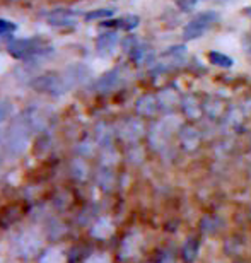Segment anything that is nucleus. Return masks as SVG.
I'll return each instance as SVG.
<instances>
[{"mask_svg": "<svg viewBox=\"0 0 251 263\" xmlns=\"http://www.w3.org/2000/svg\"><path fill=\"white\" fill-rule=\"evenodd\" d=\"M9 55L15 60L31 62L41 57L53 53V46L46 41L43 36H33V38H12L7 45Z\"/></svg>", "mask_w": 251, "mask_h": 263, "instance_id": "f257e3e1", "label": "nucleus"}, {"mask_svg": "<svg viewBox=\"0 0 251 263\" xmlns=\"http://www.w3.org/2000/svg\"><path fill=\"white\" fill-rule=\"evenodd\" d=\"M217 21H219V15L217 12H214V10H205V12L197 14L195 17L186 24V28L183 29V38L186 41L202 38Z\"/></svg>", "mask_w": 251, "mask_h": 263, "instance_id": "f03ea898", "label": "nucleus"}, {"mask_svg": "<svg viewBox=\"0 0 251 263\" xmlns=\"http://www.w3.org/2000/svg\"><path fill=\"white\" fill-rule=\"evenodd\" d=\"M33 87L40 92H48V94H60L64 91V79L59 73L48 72L43 76L36 77L33 81Z\"/></svg>", "mask_w": 251, "mask_h": 263, "instance_id": "7ed1b4c3", "label": "nucleus"}, {"mask_svg": "<svg viewBox=\"0 0 251 263\" xmlns=\"http://www.w3.org/2000/svg\"><path fill=\"white\" fill-rule=\"evenodd\" d=\"M140 19L137 15H123V17L118 19H106L103 21L101 26L103 28H109V29H122V31H132L139 26Z\"/></svg>", "mask_w": 251, "mask_h": 263, "instance_id": "20e7f679", "label": "nucleus"}, {"mask_svg": "<svg viewBox=\"0 0 251 263\" xmlns=\"http://www.w3.org/2000/svg\"><path fill=\"white\" fill-rule=\"evenodd\" d=\"M72 14H74L72 10H55L50 14L48 24L55 26V28H72V26H75V21L70 17Z\"/></svg>", "mask_w": 251, "mask_h": 263, "instance_id": "39448f33", "label": "nucleus"}, {"mask_svg": "<svg viewBox=\"0 0 251 263\" xmlns=\"http://www.w3.org/2000/svg\"><path fill=\"white\" fill-rule=\"evenodd\" d=\"M117 34L114 33H104L98 38V50L104 53V51H111L114 48V45H117Z\"/></svg>", "mask_w": 251, "mask_h": 263, "instance_id": "423d86ee", "label": "nucleus"}, {"mask_svg": "<svg viewBox=\"0 0 251 263\" xmlns=\"http://www.w3.org/2000/svg\"><path fill=\"white\" fill-rule=\"evenodd\" d=\"M113 15V9H94V10H89V12L84 15V19L87 23L91 21H106Z\"/></svg>", "mask_w": 251, "mask_h": 263, "instance_id": "0eeeda50", "label": "nucleus"}, {"mask_svg": "<svg viewBox=\"0 0 251 263\" xmlns=\"http://www.w3.org/2000/svg\"><path fill=\"white\" fill-rule=\"evenodd\" d=\"M208 60H210V64L217 65V67H224V68H229L234 64L231 57L219 53V51H210V53H208Z\"/></svg>", "mask_w": 251, "mask_h": 263, "instance_id": "6e6552de", "label": "nucleus"}, {"mask_svg": "<svg viewBox=\"0 0 251 263\" xmlns=\"http://www.w3.org/2000/svg\"><path fill=\"white\" fill-rule=\"evenodd\" d=\"M15 31H17V24L9 19L0 17V36H4V38H9L10 36V38H12Z\"/></svg>", "mask_w": 251, "mask_h": 263, "instance_id": "1a4fd4ad", "label": "nucleus"}, {"mask_svg": "<svg viewBox=\"0 0 251 263\" xmlns=\"http://www.w3.org/2000/svg\"><path fill=\"white\" fill-rule=\"evenodd\" d=\"M197 4H198V0H178V2H176L178 7H180L181 10H185V12L191 10Z\"/></svg>", "mask_w": 251, "mask_h": 263, "instance_id": "9d476101", "label": "nucleus"}, {"mask_svg": "<svg viewBox=\"0 0 251 263\" xmlns=\"http://www.w3.org/2000/svg\"><path fill=\"white\" fill-rule=\"evenodd\" d=\"M9 113V106H5V104H0V122H4L5 117H7Z\"/></svg>", "mask_w": 251, "mask_h": 263, "instance_id": "9b49d317", "label": "nucleus"}, {"mask_svg": "<svg viewBox=\"0 0 251 263\" xmlns=\"http://www.w3.org/2000/svg\"><path fill=\"white\" fill-rule=\"evenodd\" d=\"M248 14H251V9H249V10H248Z\"/></svg>", "mask_w": 251, "mask_h": 263, "instance_id": "f8f14e48", "label": "nucleus"}]
</instances>
